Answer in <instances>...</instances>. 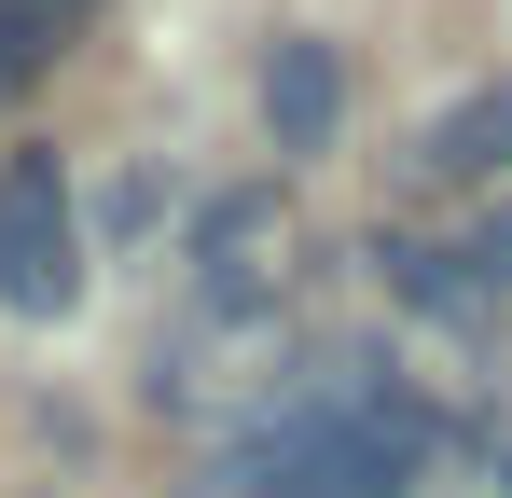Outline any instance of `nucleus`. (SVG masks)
Masks as SVG:
<instances>
[{"label":"nucleus","instance_id":"1","mask_svg":"<svg viewBox=\"0 0 512 498\" xmlns=\"http://www.w3.org/2000/svg\"><path fill=\"white\" fill-rule=\"evenodd\" d=\"M0 305L14 319H70L84 305V222H70V166L56 153L0 166Z\"/></svg>","mask_w":512,"mask_h":498},{"label":"nucleus","instance_id":"2","mask_svg":"<svg viewBox=\"0 0 512 498\" xmlns=\"http://www.w3.org/2000/svg\"><path fill=\"white\" fill-rule=\"evenodd\" d=\"M333 125H346V70H333V42H277L263 56V139L277 153H333Z\"/></svg>","mask_w":512,"mask_h":498},{"label":"nucleus","instance_id":"3","mask_svg":"<svg viewBox=\"0 0 512 498\" xmlns=\"http://www.w3.org/2000/svg\"><path fill=\"white\" fill-rule=\"evenodd\" d=\"M263 249H277V194H222V208L194 222V263H208L194 291H208L222 319H250L263 291H277V263H263Z\"/></svg>","mask_w":512,"mask_h":498},{"label":"nucleus","instance_id":"4","mask_svg":"<svg viewBox=\"0 0 512 498\" xmlns=\"http://www.w3.org/2000/svg\"><path fill=\"white\" fill-rule=\"evenodd\" d=\"M416 180H512V83H471L416 125Z\"/></svg>","mask_w":512,"mask_h":498},{"label":"nucleus","instance_id":"5","mask_svg":"<svg viewBox=\"0 0 512 498\" xmlns=\"http://www.w3.org/2000/svg\"><path fill=\"white\" fill-rule=\"evenodd\" d=\"M388 263H402V305H429V319H457V332H471L485 305H499L471 249H388Z\"/></svg>","mask_w":512,"mask_h":498},{"label":"nucleus","instance_id":"6","mask_svg":"<svg viewBox=\"0 0 512 498\" xmlns=\"http://www.w3.org/2000/svg\"><path fill=\"white\" fill-rule=\"evenodd\" d=\"M84 14H97V0H0V83H28L70 28H84Z\"/></svg>","mask_w":512,"mask_h":498},{"label":"nucleus","instance_id":"7","mask_svg":"<svg viewBox=\"0 0 512 498\" xmlns=\"http://www.w3.org/2000/svg\"><path fill=\"white\" fill-rule=\"evenodd\" d=\"M471 263H485V291H512V208L485 222V249H471Z\"/></svg>","mask_w":512,"mask_h":498}]
</instances>
